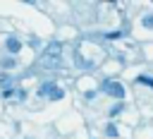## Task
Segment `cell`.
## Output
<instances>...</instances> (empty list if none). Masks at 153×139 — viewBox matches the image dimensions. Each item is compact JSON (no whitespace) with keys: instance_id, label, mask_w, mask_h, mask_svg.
Listing matches in <instances>:
<instances>
[{"instance_id":"6da1fadb","label":"cell","mask_w":153,"mask_h":139,"mask_svg":"<svg viewBox=\"0 0 153 139\" xmlns=\"http://www.w3.org/2000/svg\"><path fill=\"white\" fill-rule=\"evenodd\" d=\"M60 55H62V43L53 41V43L43 50V67H57V65H60Z\"/></svg>"},{"instance_id":"7a4b0ae2","label":"cell","mask_w":153,"mask_h":139,"mask_svg":"<svg viewBox=\"0 0 153 139\" xmlns=\"http://www.w3.org/2000/svg\"><path fill=\"white\" fill-rule=\"evenodd\" d=\"M38 93H41V96H50V101H60V98H65V91H62L60 86H55L53 81H45V84L38 89Z\"/></svg>"},{"instance_id":"3957f363","label":"cell","mask_w":153,"mask_h":139,"mask_svg":"<svg viewBox=\"0 0 153 139\" xmlns=\"http://www.w3.org/2000/svg\"><path fill=\"white\" fill-rule=\"evenodd\" d=\"M103 89H105L112 98H122V96H124V86L117 84V81H103Z\"/></svg>"},{"instance_id":"277c9868","label":"cell","mask_w":153,"mask_h":139,"mask_svg":"<svg viewBox=\"0 0 153 139\" xmlns=\"http://www.w3.org/2000/svg\"><path fill=\"white\" fill-rule=\"evenodd\" d=\"M7 50H10V53H19V50H22V43L12 36V38H7Z\"/></svg>"},{"instance_id":"5b68a950","label":"cell","mask_w":153,"mask_h":139,"mask_svg":"<svg viewBox=\"0 0 153 139\" xmlns=\"http://www.w3.org/2000/svg\"><path fill=\"white\" fill-rule=\"evenodd\" d=\"M136 81H139V84H148V86H153V77H148V74H139Z\"/></svg>"},{"instance_id":"8992f818","label":"cell","mask_w":153,"mask_h":139,"mask_svg":"<svg viewBox=\"0 0 153 139\" xmlns=\"http://www.w3.org/2000/svg\"><path fill=\"white\" fill-rule=\"evenodd\" d=\"M14 65H17V60H12V58H5V60L0 62V67H2V70H10V67H14Z\"/></svg>"},{"instance_id":"52a82bcc","label":"cell","mask_w":153,"mask_h":139,"mask_svg":"<svg viewBox=\"0 0 153 139\" xmlns=\"http://www.w3.org/2000/svg\"><path fill=\"white\" fill-rule=\"evenodd\" d=\"M105 134H108V137H117V127H115L112 122H108V125H105Z\"/></svg>"},{"instance_id":"ba28073f","label":"cell","mask_w":153,"mask_h":139,"mask_svg":"<svg viewBox=\"0 0 153 139\" xmlns=\"http://www.w3.org/2000/svg\"><path fill=\"white\" fill-rule=\"evenodd\" d=\"M141 24H143L146 29H153V14H146V17L141 19Z\"/></svg>"},{"instance_id":"9c48e42d","label":"cell","mask_w":153,"mask_h":139,"mask_svg":"<svg viewBox=\"0 0 153 139\" xmlns=\"http://www.w3.org/2000/svg\"><path fill=\"white\" fill-rule=\"evenodd\" d=\"M122 110H124V103H122V101H120V103H117V105H115V108H112V110H110V115H120V113H122Z\"/></svg>"},{"instance_id":"30bf717a","label":"cell","mask_w":153,"mask_h":139,"mask_svg":"<svg viewBox=\"0 0 153 139\" xmlns=\"http://www.w3.org/2000/svg\"><path fill=\"white\" fill-rule=\"evenodd\" d=\"M10 84V77H7V72H2L0 74V86H7Z\"/></svg>"},{"instance_id":"8fae6325","label":"cell","mask_w":153,"mask_h":139,"mask_svg":"<svg viewBox=\"0 0 153 139\" xmlns=\"http://www.w3.org/2000/svg\"><path fill=\"white\" fill-rule=\"evenodd\" d=\"M14 93H17V98H19V101H24V98H26V91H24V89H17Z\"/></svg>"}]
</instances>
